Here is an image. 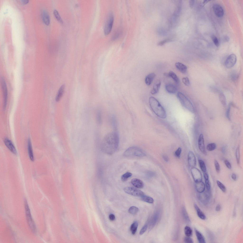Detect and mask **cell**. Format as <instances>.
<instances>
[{
	"instance_id": "cell-17",
	"label": "cell",
	"mask_w": 243,
	"mask_h": 243,
	"mask_svg": "<svg viewBox=\"0 0 243 243\" xmlns=\"http://www.w3.org/2000/svg\"><path fill=\"white\" fill-rule=\"evenodd\" d=\"M195 187L196 191L198 193H202L205 191V185L202 181L195 182Z\"/></svg>"
},
{
	"instance_id": "cell-30",
	"label": "cell",
	"mask_w": 243,
	"mask_h": 243,
	"mask_svg": "<svg viewBox=\"0 0 243 243\" xmlns=\"http://www.w3.org/2000/svg\"><path fill=\"white\" fill-rule=\"evenodd\" d=\"M182 214L185 222L188 224H190L191 223L190 220L186 210L184 207H183L182 209Z\"/></svg>"
},
{
	"instance_id": "cell-61",
	"label": "cell",
	"mask_w": 243,
	"mask_h": 243,
	"mask_svg": "<svg viewBox=\"0 0 243 243\" xmlns=\"http://www.w3.org/2000/svg\"><path fill=\"white\" fill-rule=\"evenodd\" d=\"M229 108H230L229 107L228 109V110L227 111V117L228 118H229V110H230Z\"/></svg>"
},
{
	"instance_id": "cell-46",
	"label": "cell",
	"mask_w": 243,
	"mask_h": 243,
	"mask_svg": "<svg viewBox=\"0 0 243 243\" xmlns=\"http://www.w3.org/2000/svg\"><path fill=\"white\" fill-rule=\"evenodd\" d=\"M182 152V149L180 147H179L175 151V155L177 158L180 157Z\"/></svg>"
},
{
	"instance_id": "cell-16",
	"label": "cell",
	"mask_w": 243,
	"mask_h": 243,
	"mask_svg": "<svg viewBox=\"0 0 243 243\" xmlns=\"http://www.w3.org/2000/svg\"><path fill=\"white\" fill-rule=\"evenodd\" d=\"M4 143L9 150L13 154H16L17 152L16 150L12 141L8 138L5 139Z\"/></svg>"
},
{
	"instance_id": "cell-39",
	"label": "cell",
	"mask_w": 243,
	"mask_h": 243,
	"mask_svg": "<svg viewBox=\"0 0 243 243\" xmlns=\"http://www.w3.org/2000/svg\"><path fill=\"white\" fill-rule=\"evenodd\" d=\"M217 184L220 190L224 192L226 191V189L225 186L220 182L219 180L216 181Z\"/></svg>"
},
{
	"instance_id": "cell-27",
	"label": "cell",
	"mask_w": 243,
	"mask_h": 243,
	"mask_svg": "<svg viewBox=\"0 0 243 243\" xmlns=\"http://www.w3.org/2000/svg\"><path fill=\"white\" fill-rule=\"evenodd\" d=\"M42 19L44 23L48 25L50 23V19L49 14L46 11H44L42 13Z\"/></svg>"
},
{
	"instance_id": "cell-36",
	"label": "cell",
	"mask_w": 243,
	"mask_h": 243,
	"mask_svg": "<svg viewBox=\"0 0 243 243\" xmlns=\"http://www.w3.org/2000/svg\"><path fill=\"white\" fill-rule=\"evenodd\" d=\"M53 13L55 17L57 20L60 23H62L63 20L57 11L55 9L54 10Z\"/></svg>"
},
{
	"instance_id": "cell-43",
	"label": "cell",
	"mask_w": 243,
	"mask_h": 243,
	"mask_svg": "<svg viewBox=\"0 0 243 243\" xmlns=\"http://www.w3.org/2000/svg\"><path fill=\"white\" fill-rule=\"evenodd\" d=\"M214 164L215 167L216 171L218 173H219L220 171V164L217 161L215 160L214 161Z\"/></svg>"
},
{
	"instance_id": "cell-7",
	"label": "cell",
	"mask_w": 243,
	"mask_h": 243,
	"mask_svg": "<svg viewBox=\"0 0 243 243\" xmlns=\"http://www.w3.org/2000/svg\"><path fill=\"white\" fill-rule=\"evenodd\" d=\"M114 16L112 13L109 14L104 29L105 35H107L111 32L112 26L114 21Z\"/></svg>"
},
{
	"instance_id": "cell-37",
	"label": "cell",
	"mask_w": 243,
	"mask_h": 243,
	"mask_svg": "<svg viewBox=\"0 0 243 243\" xmlns=\"http://www.w3.org/2000/svg\"><path fill=\"white\" fill-rule=\"evenodd\" d=\"M129 212L132 214H135L137 213L139 211V209L135 206H132L130 207L128 210Z\"/></svg>"
},
{
	"instance_id": "cell-10",
	"label": "cell",
	"mask_w": 243,
	"mask_h": 243,
	"mask_svg": "<svg viewBox=\"0 0 243 243\" xmlns=\"http://www.w3.org/2000/svg\"><path fill=\"white\" fill-rule=\"evenodd\" d=\"M237 61V57L234 54H230L226 59L225 65L227 68H230L233 67Z\"/></svg>"
},
{
	"instance_id": "cell-26",
	"label": "cell",
	"mask_w": 243,
	"mask_h": 243,
	"mask_svg": "<svg viewBox=\"0 0 243 243\" xmlns=\"http://www.w3.org/2000/svg\"><path fill=\"white\" fill-rule=\"evenodd\" d=\"M28 149L29 157L32 161L34 160V158L31 143L30 139L28 141Z\"/></svg>"
},
{
	"instance_id": "cell-6",
	"label": "cell",
	"mask_w": 243,
	"mask_h": 243,
	"mask_svg": "<svg viewBox=\"0 0 243 243\" xmlns=\"http://www.w3.org/2000/svg\"><path fill=\"white\" fill-rule=\"evenodd\" d=\"M123 190L126 193L134 196L141 197L145 195L143 192L133 187H125L124 188Z\"/></svg>"
},
{
	"instance_id": "cell-53",
	"label": "cell",
	"mask_w": 243,
	"mask_h": 243,
	"mask_svg": "<svg viewBox=\"0 0 243 243\" xmlns=\"http://www.w3.org/2000/svg\"><path fill=\"white\" fill-rule=\"evenodd\" d=\"M148 175L150 177H152L155 175V173L152 171H149L147 173Z\"/></svg>"
},
{
	"instance_id": "cell-58",
	"label": "cell",
	"mask_w": 243,
	"mask_h": 243,
	"mask_svg": "<svg viewBox=\"0 0 243 243\" xmlns=\"http://www.w3.org/2000/svg\"><path fill=\"white\" fill-rule=\"evenodd\" d=\"M204 177L205 180L209 179V176L208 174L206 172L204 173Z\"/></svg>"
},
{
	"instance_id": "cell-45",
	"label": "cell",
	"mask_w": 243,
	"mask_h": 243,
	"mask_svg": "<svg viewBox=\"0 0 243 243\" xmlns=\"http://www.w3.org/2000/svg\"><path fill=\"white\" fill-rule=\"evenodd\" d=\"M212 38L215 45L217 47H218L219 46V42L217 37L214 36H213Z\"/></svg>"
},
{
	"instance_id": "cell-54",
	"label": "cell",
	"mask_w": 243,
	"mask_h": 243,
	"mask_svg": "<svg viewBox=\"0 0 243 243\" xmlns=\"http://www.w3.org/2000/svg\"><path fill=\"white\" fill-rule=\"evenodd\" d=\"M221 208V206L220 204H217L215 208V210L217 212L220 211Z\"/></svg>"
},
{
	"instance_id": "cell-33",
	"label": "cell",
	"mask_w": 243,
	"mask_h": 243,
	"mask_svg": "<svg viewBox=\"0 0 243 243\" xmlns=\"http://www.w3.org/2000/svg\"><path fill=\"white\" fill-rule=\"evenodd\" d=\"M132 175V174L130 172H127L122 176L121 180L123 182H125L129 178L131 177Z\"/></svg>"
},
{
	"instance_id": "cell-23",
	"label": "cell",
	"mask_w": 243,
	"mask_h": 243,
	"mask_svg": "<svg viewBox=\"0 0 243 243\" xmlns=\"http://www.w3.org/2000/svg\"><path fill=\"white\" fill-rule=\"evenodd\" d=\"M194 207L198 217L202 220H205L206 216L204 213L201 210L198 206L196 204H194Z\"/></svg>"
},
{
	"instance_id": "cell-63",
	"label": "cell",
	"mask_w": 243,
	"mask_h": 243,
	"mask_svg": "<svg viewBox=\"0 0 243 243\" xmlns=\"http://www.w3.org/2000/svg\"><path fill=\"white\" fill-rule=\"evenodd\" d=\"M225 39L226 41H228L229 40V37L228 36H225Z\"/></svg>"
},
{
	"instance_id": "cell-57",
	"label": "cell",
	"mask_w": 243,
	"mask_h": 243,
	"mask_svg": "<svg viewBox=\"0 0 243 243\" xmlns=\"http://www.w3.org/2000/svg\"><path fill=\"white\" fill-rule=\"evenodd\" d=\"M195 1L194 0H190L189 1V5L190 7L192 8L194 5Z\"/></svg>"
},
{
	"instance_id": "cell-8",
	"label": "cell",
	"mask_w": 243,
	"mask_h": 243,
	"mask_svg": "<svg viewBox=\"0 0 243 243\" xmlns=\"http://www.w3.org/2000/svg\"><path fill=\"white\" fill-rule=\"evenodd\" d=\"M210 195V191H206L203 193H199L197 195V197L199 201L202 203L206 205L209 202Z\"/></svg>"
},
{
	"instance_id": "cell-34",
	"label": "cell",
	"mask_w": 243,
	"mask_h": 243,
	"mask_svg": "<svg viewBox=\"0 0 243 243\" xmlns=\"http://www.w3.org/2000/svg\"><path fill=\"white\" fill-rule=\"evenodd\" d=\"M198 162L200 168L202 171L203 173L206 172V168L204 162L201 159H199Z\"/></svg>"
},
{
	"instance_id": "cell-14",
	"label": "cell",
	"mask_w": 243,
	"mask_h": 243,
	"mask_svg": "<svg viewBox=\"0 0 243 243\" xmlns=\"http://www.w3.org/2000/svg\"><path fill=\"white\" fill-rule=\"evenodd\" d=\"M188 161L189 166L191 168L195 167L196 164V157L193 152L190 151L188 155Z\"/></svg>"
},
{
	"instance_id": "cell-32",
	"label": "cell",
	"mask_w": 243,
	"mask_h": 243,
	"mask_svg": "<svg viewBox=\"0 0 243 243\" xmlns=\"http://www.w3.org/2000/svg\"><path fill=\"white\" fill-rule=\"evenodd\" d=\"M143 201L150 203H152L154 201L153 199L151 197L144 195L141 197Z\"/></svg>"
},
{
	"instance_id": "cell-3",
	"label": "cell",
	"mask_w": 243,
	"mask_h": 243,
	"mask_svg": "<svg viewBox=\"0 0 243 243\" xmlns=\"http://www.w3.org/2000/svg\"><path fill=\"white\" fill-rule=\"evenodd\" d=\"M123 155L127 157H142L145 156L144 152L140 148L132 146L127 149L124 152Z\"/></svg>"
},
{
	"instance_id": "cell-49",
	"label": "cell",
	"mask_w": 243,
	"mask_h": 243,
	"mask_svg": "<svg viewBox=\"0 0 243 243\" xmlns=\"http://www.w3.org/2000/svg\"><path fill=\"white\" fill-rule=\"evenodd\" d=\"M184 241L185 243H193L192 239L189 237H187L184 238Z\"/></svg>"
},
{
	"instance_id": "cell-48",
	"label": "cell",
	"mask_w": 243,
	"mask_h": 243,
	"mask_svg": "<svg viewBox=\"0 0 243 243\" xmlns=\"http://www.w3.org/2000/svg\"><path fill=\"white\" fill-rule=\"evenodd\" d=\"M148 227V225L147 224H145L142 227L140 230V235L143 234L146 231Z\"/></svg>"
},
{
	"instance_id": "cell-55",
	"label": "cell",
	"mask_w": 243,
	"mask_h": 243,
	"mask_svg": "<svg viewBox=\"0 0 243 243\" xmlns=\"http://www.w3.org/2000/svg\"><path fill=\"white\" fill-rule=\"evenodd\" d=\"M231 177L232 179L234 180L235 181L237 179V176L236 174L234 173H232L231 175Z\"/></svg>"
},
{
	"instance_id": "cell-59",
	"label": "cell",
	"mask_w": 243,
	"mask_h": 243,
	"mask_svg": "<svg viewBox=\"0 0 243 243\" xmlns=\"http://www.w3.org/2000/svg\"><path fill=\"white\" fill-rule=\"evenodd\" d=\"M221 151L224 154L226 152V149L224 147L223 148L221 149Z\"/></svg>"
},
{
	"instance_id": "cell-31",
	"label": "cell",
	"mask_w": 243,
	"mask_h": 243,
	"mask_svg": "<svg viewBox=\"0 0 243 243\" xmlns=\"http://www.w3.org/2000/svg\"><path fill=\"white\" fill-rule=\"evenodd\" d=\"M138 226V224L136 221L134 222L131 225L130 229L132 234L134 235L135 234L137 230Z\"/></svg>"
},
{
	"instance_id": "cell-51",
	"label": "cell",
	"mask_w": 243,
	"mask_h": 243,
	"mask_svg": "<svg viewBox=\"0 0 243 243\" xmlns=\"http://www.w3.org/2000/svg\"><path fill=\"white\" fill-rule=\"evenodd\" d=\"M97 119L98 123L100 124L101 121V117L100 112H98L97 114Z\"/></svg>"
},
{
	"instance_id": "cell-15",
	"label": "cell",
	"mask_w": 243,
	"mask_h": 243,
	"mask_svg": "<svg viewBox=\"0 0 243 243\" xmlns=\"http://www.w3.org/2000/svg\"><path fill=\"white\" fill-rule=\"evenodd\" d=\"M159 213L157 211L154 214L150 221L149 224L150 230L152 229L155 226L159 217Z\"/></svg>"
},
{
	"instance_id": "cell-47",
	"label": "cell",
	"mask_w": 243,
	"mask_h": 243,
	"mask_svg": "<svg viewBox=\"0 0 243 243\" xmlns=\"http://www.w3.org/2000/svg\"><path fill=\"white\" fill-rule=\"evenodd\" d=\"M205 183L207 191H210V186L209 179L205 180Z\"/></svg>"
},
{
	"instance_id": "cell-60",
	"label": "cell",
	"mask_w": 243,
	"mask_h": 243,
	"mask_svg": "<svg viewBox=\"0 0 243 243\" xmlns=\"http://www.w3.org/2000/svg\"><path fill=\"white\" fill-rule=\"evenodd\" d=\"M22 1L23 3L24 4H27L29 2L28 0H22Z\"/></svg>"
},
{
	"instance_id": "cell-28",
	"label": "cell",
	"mask_w": 243,
	"mask_h": 243,
	"mask_svg": "<svg viewBox=\"0 0 243 243\" xmlns=\"http://www.w3.org/2000/svg\"><path fill=\"white\" fill-rule=\"evenodd\" d=\"M168 77L172 78L175 82L178 84L179 83V79L176 74L173 71H170L168 73Z\"/></svg>"
},
{
	"instance_id": "cell-5",
	"label": "cell",
	"mask_w": 243,
	"mask_h": 243,
	"mask_svg": "<svg viewBox=\"0 0 243 243\" xmlns=\"http://www.w3.org/2000/svg\"><path fill=\"white\" fill-rule=\"evenodd\" d=\"M24 205L27 220L29 226L32 231L33 233L36 232L35 225L32 218L30 210L26 200H24Z\"/></svg>"
},
{
	"instance_id": "cell-12",
	"label": "cell",
	"mask_w": 243,
	"mask_h": 243,
	"mask_svg": "<svg viewBox=\"0 0 243 243\" xmlns=\"http://www.w3.org/2000/svg\"><path fill=\"white\" fill-rule=\"evenodd\" d=\"M198 144L199 148L200 151L204 155H206L207 153L205 147L204 139L202 134H201L199 136Z\"/></svg>"
},
{
	"instance_id": "cell-22",
	"label": "cell",
	"mask_w": 243,
	"mask_h": 243,
	"mask_svg": "<svg viewBox=\"0 0 243 243\" xmlns=\"http://www.w3.org/2000/svg\"><path fill=\"white\" fill-rule=\"evenodd\" d=\"M175 65L177 69L181 73L185 74L187 72V66L179 62L175 63Z\"/></svg>"
},
{
	"instance_id": "cell-38",
	"label": "cell",
	"mask_w": 243,
	"mask_h": 243,
	"mask_svg": "<svg viewBox=\"0 0 243 243\" xmlns=\"http://www.w3.org/2000/svg\"><path fill=\"white\" fill-rule=\"evenodd\" d=\"M216 144L215 143H211L208 144L206 146L207 150L208 151L213 150L216 148Z\"/></svg>"
},
{
	"instance_id": "cell-13",
	"label": "cell",
	"mask_w": 243,
	"mask_h": 243,
	"mask_svg": "<svg viewBox=\"0 0 243 243\" xmlns=\"http://www.w3.org/2000/svg\"><path fill=\"white\" fill-rule=\"evenodd\" d=\"M214 12L215 15L218 17L221 18L222 17L224 14V11L223 8L220 5L215 4L213 6Z\"/></svg>"
},
{
	"instance_id": "cell-24",
	"label": "cell",
	"mask_w": 243,
	"mask_h": 243,
	"mask_svg": "<svg viewBox=\"0 0 243 243\" xmlns=\"http://www.w3.org/2000/svg\"><path fill=\"white\" fill-rule=\"evenodd\" d=\"M195 232L197 239L199 243H206L205 238L202 234L196 229H195Z\"/></svg>"
},
{
	"instance_id": "cell-1",
	"label": "cell",
	"mask_w": 243,
	"mask_h": 243,
	"mask_svg": "<svg viewBox=\"0 0 243 243\" xmlns=\"http://www.w3.org/2000/svg\"><path fill=\"white\" fill-rule=\"evenodd\" d=\"M119 142V136L116 131L107 134L102 141L101 148L102 151L108 154H113L117 149Z\"/></svg>"
},
{
	"instance_id": "cell-56",
	"label": "cell",
	"mask_w": 243,
	"mask_h": 243,
	"mask_svg": "<svg viewBox=\"0 0 243 243\" xmlns=\"http://www.w3.org/2000/svg\"><path fill=\"white\" fill-rule=\"evenodd\" d=\"M163 158L164 160L166 162L168 161L169 159L167 156L165 154L163 155Z\"/></svg>"
},
{
	"instance_id": "cell-44",
	"label": "cell",
	"mask_w": 243,
	"mask_h": 243,
	"mask_svg": "<svg viewBox=\"0 0 243 243\" xmlns=\"http://www.w3.org/2000/svg\"><path fill=\"white\" fill-rule=\"evenodd\" d=\"M183 83L186 86H189L190 84L189 79L187 77H184L182 78Z\"/></svg>"
},
{
	"instance_id": "cell-41",
	"label": "cell",
	"mask_w": 243,
	"mask_h": 243,
	"mask_svg": "<svg viewBox=\"0 0 243 243\" xmlns=\"http://www.w3.org/2000/svg\"><path fill=\"white\" fill-rule=\"evenodd\" d=\"M235 155L237 163L238 164H239L240 161V152L239 146L237 147L236 149Z\"/></svg>"
},
{
	"instance_id": "cell-20",
	"label": "cell",
	"mask_w": 243,
	"mask_h": 243,
	"mask_svg": "<svg viewBox=\"0 0 243 243\" xmlns=\"http://www.w3.org/2000/svg\"><path fill=\"white\" fill-rule=\"evenodd\" d=\"M154 72L150 73L145 77V82L146 84L148 86L151 85L156 76Z\"/></svg>"
},
{
	"instance_id": "cell-9",
	"label": "cell",
	"mask_w": 243,
	"mask_h": 243,
	"mask_svg": "<svg viewBox=\"0 0 243 243\" xmlns=\"http://www.w3.org/2000/svg\"><path fill=\"white\" fill-rule=\"evenodd\" d=\"M191 171L192 177L195 182L202 181V176L201 173L198 169L195 167L192 168Z\"/></svg>"
},
{
	"instance_id": "cell-35",
	"label": "cell",
	"mask_w": 243,
	"mask_h": 243,
	"mask_svg": "<svg viewBox=\"0 0 243 243\" xmlns=\"http://www.w3.org/2000/svg\"><path fill=\"white\" fill-rule=\"evenodd\" d=\"M185 234L187 237H190L192 235V230L191 228L188 226H186L184 228Z\"/></svg>"
},
{
	"instance_id": "cell-18",
	"label": "cell",
	"mask_w": 243,
	"mask_h": 243,
	"mask_svg": "<svg viewBox=\"0 0 243 243\" xmlns=\"http://www.w3.org/2000/svg\"><path fill=\"white\" fill-rule=\"evenodd\" d=\"M165 89L166 91L170 94L175 93L177 91V88L176 86L174 84L171 83H168L166 84Z\"/></svg>"
},
{
	"instance_id": "cell-4",
	"label": "cell",
	"mask_w": 243,
	"mask_h": 243,
	"mask_svg": "<svg viewBox=\"0 0 243 243\" xmlns=\"http://www.w3.org/2000/svg\"><path fill=\"white\" fill-rule=\"evenodd\" d=\"M177 98L183 106L189 111L194 113V107L191 101L182 93L178 92L177 94Z\"/></svg>"
},
{
	"instance_id": "cell-42",
	"label": "cell",
	"mask_w": 243,
	"mask_h": 243,
	"mask_svg": "<svg viewBox=\"0 0 243 243\" xmlns=\"http://www.w3.org/2000/svg\"><path fill=\"white\" fill-rule=\"evenodd\" d=\"M172 40L171 39L169 38L165 39L157 43V45L158 46H162L166 43L171 41Z\"/></svg>"
},
{
	"instance_id": "cell-21",
	"label": "cell",
	"mask_w": 243,
	"mask_h": 243,
	"mask_svg": "<svg viewBox=\"0 0 243 243\" xmlns=\"http://www.w3.org/2000/svg\"><path fill=\"white\" fill-rule=\"evenodd\" d=\"M161 84L160 80L158 79L154 82L153 85V88L150 93L152 94H154L157 93L159 92Z\"/></svg>"
},
{
	"instance_id": "cell-19",
	"label": "cell",
	"mask_w": 243,
	"mask_h": 243,
	"mask_svg": "<svg viewBox=\"0 0 243 243\" xmlns=\"http://www.w3.org/2000/svg\"><path fill=\"white\" fill-rule=\"evenodd\" d=\"M131 182L134 186L138 188H142L144 187V185L143 182L138 179H132L131 181Z\"/></svg>"
},
{
	"instance_id": "cell-11",
	"label": "cell",
	"mask_w": 243,
	"mask_h": 243,
	"mask_svg": "<svg viewBox=\"0 0 243 243\" xmlns=\"http://www.w3.org/2000/svg\"><path fill=\"white\" fill-rule=\"evenodd\" d=\"M1 81L2 88L4 98V108H5L6 106L7 102V89L6 83L4 78H2Z\"/></svg>"
},
{
	"instance_id": "cell-50",
	"label": "cell",
	"mask_w": 243,
	"mask_h": 243,
	"mask_svg": "<svg viewBox=\"0 0 243 243\" xmlns=\"http://www.w3.org/2000/svg\"><path fill=\"white\" fill-rule=\"evenodd\" d=\"M224 162L225 165L228 168L230 169L231 168V164L228 160L227 159H225Z\"/></svg>"
},
{
	"instance_id": "cell-40",
	"label": "cell",
	"mask_w": 243,
	"mask_h": 243,
	"mask_svg": "<svg viewBox=\"0 0 243 243\" xmlns=\"http://www.w3.org/2000/svg\"><path fill=\"white\" fill-rule=\"evenodd\" d=\"M219 98L222 104L224 106L226 104V101L225 96L224 94L222 92L219 94Z\"/></svg>"
},
{
	"instance_id": "cell-29",
	"label": "cell",
	"mask_w": 243,
	"mask_h": 243,
	"mask_svg": "<svg viewBox=\"0 0 243 243\" xmlns=\"http://www.w3.org/2000/svg\"><path fill=\"white\" fill-rule=\"evenodd\" d=\"M122 30L120 28H119L116 30L112 36V40H115L118 38L122 34Z\"/></svg>"
},
{
	"instance_id": "cell-62",
	"label": "cell",
	"mask_w": 243,
	"mask_h": 243,
	"mask_svg": "<svg viewBox=\"0 0 243 243\" xmlns=\"http://www.w3.org/2000/svg\"><path fill=\"white\" fill-rule=\"evenodd\" d=\"M164 75L165 76L168 77V73H164Z\"/></svg>"
},
{
	"instance_id": "cell-25",
	"label": "cell",
	"mask_w": 243,
	"mask_h": 243,
	"mask_svg": "<svg viewBox=\"0 0 243 243\" xmlns=\"http://www.w3.org/2000/svg\"><path fill=\"white\" fill-rule=\"evenodd\" d=\"M65 85L63 84L59 88L56 96L55 100L57 102L59 101L61 98L64 93Z\"/></svg>"
},
{
	"instance_id": "cell-2",
	"label": "cell",
	"mask_w": 243,
	"mask_h": 243,
	"mask_svg": "<svg viewBox=\"0 0 243 243\" xmlns=\"http://www.w3.org/2000/svg\"><path fill=\"white\" fill-rule=\"evenodd\" d=\"M149 103L151 109L158 116L162 118H166L165 110L157 99L153 97H150Z\"/></svg>"
},
{
	"instance_id": "cell-52",
	"label": "cell",
	"mask_w": 243,
	"mask_h": 243,
	"mask_svg": "<svg viewBox=\"0 0 243 243\" xmlns=\"http://www.w3.org/2000/svg\"><path fill=\"white\" fill-rule=\"evenodd\" d=\"M109 218L111 220L113 221L115 220V217L114 215L112 214H111L109 215Z\"/></svg>"
}]
</instances>
